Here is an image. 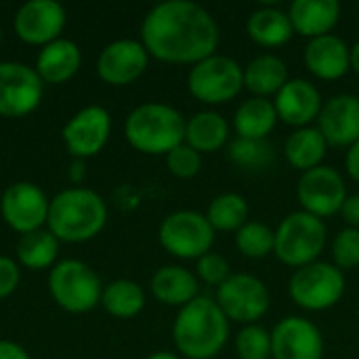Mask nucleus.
<instances>
[{
  "mask_svg": "<svg viewBox=\"0 0 359 359\" xmlns=\"http://www.w3.org/2000/svg\"><path fill=\"white\" fill-rule=\"evenodd\" d=\"M219 40L217 19L191 0L160 2L141 23V44L162 63L196 65L217 53Z\"/></svg>",
  "mask_w": 359,
  "mask_h": 359,
  "instance_id": "f257e3e1",
  "label": "nucleus"
},
{
  "mask_svg": "<svg viewBox=\"0 0 359 359\" xmlns=\"http://www.w3.org/2000/svg\"><path fill=\"white\" fill-rule=\"evenodd\" d=\"M172 341L185 359L217 358L229 341V320L208 297L181 307L172 324Z\"/></svg>",
  "mask_w": 359,
  "mask_h": 359,
  "instance_id": "f03ea898",
  "label": "nucleus"
},
{
  "mask_svg": "<svg viewBox=\"0 0 359 359\" xmlns=\"http://www.w3.org/2000/svg\"><path fill=\"white\" fill-rule=\"evenodd\" d=\"M107 223L103 198L86 187H67L59 191L48 206V231L67 244H82L97 238Z\"/></svg>",
  "mask_w": 359,
  "mask_h": 359,
  "instance_id": "7ed1b4c3",
  "label": "nucleus"
},
{
  "mask_svg": "<svg viewBox=\"0 0 359 359\" xmlns=\"http://www.w3.org/2000/svg\"><path fill=\"white\" fill-rule=\"evenodd\" d=\"M185 118L166 103H143L135 107L124 122L128 145L145 156H166L185 143Z\"/></svg>",
  "mask_w": 359,
  "mask_h": 359,
  "instance_id": "20e7f679",
  "label": "nucleus"
},
{
  "mask_svg": "<svg viewBox=\"0 0 359 359\" xmlns=\"http://www.w3.org/2000/svg\"><path fill=\"white\" fill-rule=\"evenodd\" d=\"M328 227L324 219H318L305 210L290 212L276 229L273 255L288 267L301 269L320 259L326 248Z\"/></svg>",
  "mask_w": 359,
  "mask_h": 359,
  "instance_id": "39448f33",
  "label": "nucleus"
},
{
  "mask_svg": "<svg viewBox=\"0 0 359 359\" xmlns=\"http://www.w3.org/2000/svg\"><path fill=\"white\" fill-rule=\"evenodd\" d=\"M48 290L53 301L67 313H88L101 305L103 284L86 263L65 259L50 269Z\"/></svg>",
  "mask_w": 359,
  "mask_h": 359,
  "instance_id": "423d86ee",
  "label": "nucleus"
},
{
  "mask_svg": "<svg viewBox=\"0 0 359 359\" xmlns=\"http://www.w3.org/2000/svg\"><path fill=\"white\" fill-rule=\"evenodd\" d=\"M187 88L204 105H223L233 101L244 88V67L225 55H210L191 65Z\"/></svg>",
  "mask_w": 359,
  "mask_h": 359,
  "instance_id": "0eeeda50",
  "label": "nucleus"
},
{
  "mask_svg": "<svg viewBox=\"0 0 359 359\" xmlns=\"http://www.w3.org/2000/svg\"><path fill=\"white\" fill-rule=\"evenodd\" d=\"M215 233L217 231L210 227L206 215L196 210H177L160 223L158 240L168 255L181 261H198L212 250Z\"/></svg>",
  "mask_w": 359,
  "mask_h": 359,
  "instance_id": "6e6552de",
  "label": "nucleus"
},
{
  "mask_svg": "<svg viewBox=\"0 0 359 359\" xmlns=\"http://www.w3.org/2000/svg\"><path fill=\"white\" fill-rule=\"evenodd\" d=\"M345 286V276L334 263L316 261L292 273L288 292L301 309L326 311L343 299Z\"/></svg>",
  "mask_w": 359,
  "mask_h": 359,
  "instance_id": "1a4fd4ad",
  "label": "nucleus"
},
{
  "mask_svg": "<svg viewBox=\"0 0 359 359\" xmlns=\"http://www.w3.org/2000/svg\"><path fill=\"white\" fill-rule=\"evenodd\" d=\"M217 305L229 322L257 324L269 311V290L263 280L250 273H231L217 288Z\"/></svg>",
  "mask_w": 359,
  "mask_h": 359,
  "instance_id": "9d476101",
  "label": "nucleus"
},
{
  "mask_svg": "<svg viewBox=\"0 0 359 359\" xmlns=\"http://www.w3.org/2000/svg\"><path fill=\"white\" fill-rule=\"evenodd\" d=\"M347 196L349 194L343 175L326 164L303 172L297 185V198L301 210L318 219H326L341 212Z\"/></svg>",
  "mask_w": 359,
  "mask_h": 359,
  "instance_id": "9b49d317",
  "label": "nucleus"
},
{
  "mask_svg": "<svg viewBox=\"0 0 359 359\" xmlns=\"http://www.w3.org/2000/svg\"><path fill=\"white\" fill-rule=\"evenodd\" d=\"M44 95V82L34 67L19 61H0V116L23 118L32 114Z\"/></svg>",
  "mask_w": 359,
  "mask_h": 359,
  "instance_id": "f8f14e48",
  "label": "nucleus"
},
{
  "mask_svg": "<svg viewBox=\"0 0 359 359\" xmlns=\"http://www.w3.org/2000/svg\"><path fill=\"white\" fill-rule=\"evenodd\" d=\"M48 206L50 200L38 185L29 181H17L4 189L0 200V215L13 231L25 236L46 225Z\"/></svg>",
  "mask_w": 359,
  "mask_h": 359,
  "instance_id": "ddd939ff",
  "label": "nucleus"
},
{
  "mask_svg": "<svg viewBox=\"0 0 359 359\" xmlns=\"http://www.w3.org/2000/svg\"><path fill=\"white\" fill-rule=\"evenodd\" d=\"M111 133V116L101 105H86L63 126V143L76 160L97 156Z\"/></svg>",
  "mask_w": 359,
  "mask_h": 359,
  "instance_id": "4468645a",
  "label": "nucleus"
},
{
  "mask_svg": "<svg viewBox=\"0 0 359 359\" xmlns=\"http://www.w3.org/2000/svg\"><path fill=\"white\" fill-rule=\"evenodd\" d=\"M67 13L57 0H29L15 15V34L34 46H46L61 38Z\"/></svg>",
  "mask_w": 359,
  "mask_h": 359,
  "instance_id": "2eb2a0df",
  "label": "nucleus"
},
{
  "mask_svg": "<svg viewBox=\"0 0 359 359\" xmlns=\"http://www.w3.org/2000/svg\"><path fill=\"white\" fill-rule=\"evenodd\" d=\"M149 63V53L141 40L122 38L109 42L97 59V74L109 86H126L139 80Z\"/></svg>",
  "mask_w": 359,
  "mask_h": 359,
  "instance_id": "dca6fc26",
  "label": "nucleus"
},
{
  "mask_svg": "<svg viewBox=\"0 0 359 359\" xmlns=\"http://www.w3.org/2000/svg\"><path fill=\"white\" fill-rule=\"evenodd\" d=\"M324 337L320 328L299 316H288L271 330V359H322Z\"/></svg>",
  "mask_w": 359,
  "mask_h": 359,
  "instance_id": "f3484780",
  "label": "nucleus"
},
{
  "mask_svg": "<svg viewBox=\"0 0 359 359\" xmlns=\"http://www.w3.org/2000/svg\"><path fill=\"white\" fill-rule=\"evenodd\" d=\"M318 130L328 145L351 147L359 141V97L341 93L324 101L318 116Z\"/></svg>",
  "mask_w": 359,
  "mask_h": 359,
  "instance_id": "a211bd4d",
  "label": "nucleus"
},
{
  "mask_svg": "<svg viewBox=\"0 0 359 359\" xmlns=\"http://www.w3.org/2000/svg\"><path fill=\"white\" fill-rule=\"evenodd\" d=\"M278 118L294 128L311 126V122H318V116L322 111L324 99L316 84H311L305 78H290L282 90L273 99Z\"/></svg>",
  "mask_w": 359,
  "mask_h": 359,
  "instance_id": "6ab92c4d",
  "label": "nucleus"
},
{
  "mask_svg": "<svg viewBox=\"0 0 359 359\" xmlns=\"http://www.w3.org/2000/svg\"><path fill=\"white\" fill-rule=\"evenodd\" d=\"M303 61L316 78L339 80L351 72V46L334 34L320 36L307 42Z\"/></svg>",
  "mask_w": 359,
  "mask_h": 359,
  "instance_id": "aec40b11",
  "label": "nucleus"
},
{
  "mask_svg": "<svg viewBox=\"0 0 359 359\" xmlns=\"http://www.w3.org/2000/svg\"><path fill=\"white\" fill-rule=\"evenodd\" d=\"M294 34L313 40L328 36L341 19V4L337 0H294L288 8Z\"/></svg>",
  "mask_w": 359,
  "mask_h": 359,
  "instance_id": "412c9836",
  "label": "nucleus"
},
{
  "mask_svg": "<svg viewBox=\"0 0 359 359\" xmlns=\"http://www.w3.org/2000/svg\"><path fill=\"white\" fill-rule=\"evenodd\" d=\"M82 65V50L74 40L59 38L40 48L36 57V74L44 84H63L72 80Z\"/></svg>",
  "mask_w": 359,
  "mask_h": 359,
  "instance_id": "4be33fe9",
  "label": "nucleus"
},
{
  "mask_svg": "<svg viewBox=\"0 0 359 359\" xmlns=\"http://www.w3.org/2000/svg\"><path fill=\"white\" fill-rule=\"evenodd\" d=\"M198 278L189 269L181 265H164L160 267L149 282L151 294L168 307H185L194 299H198Z\"/></svg>",
  "mask_w": 359,
  "mask_h": 359,
  "instance_id": "5701e85b",
  "label": "nucleus"
},
{
  "mask_svg": "<svg viewBox=\"0 0 359 359\" xmlns=\"http://www.w3.org/2000/svg\"><path fill=\"white\" fill-rule=\"evenodd\" d=\"M288 80V65L273 53H263L244 67V88L252 93V97H276Z\"/></svg>",
  "mask_w": 359,
  "mask_h": 359,
  "instance_id": "b1692460",
  "label": "nucleus"
},
{
  "mask_svg": "<svg viewBox=\"0 0 359 359\" xmlns=\"http://www.w3.org/2000/svg\"><path fill=\"white\" fill-rule=\"evenodd\" d=\"M280 118L271 99L250 97L240 103L233 114V130L238 139L267 141V137L276 130Z\"/></svg>",
  "mask_w": 359,
  "mask_h": 359,
  "instance_id": "393cba45",
  "label": "nucleus"
},
{
  "mask_svg": "<svg viewBox=\"0 0 359 359\" xmlns=\"http://www.w3.org/2000/svg\"><path fill=\"white\" fill-rule=\"evenodd\" d=\"M246 34L255 44L263 48H278L292 38L294 29L286 11L276 6H261L250 13L246 21Z\"/></svg>",
  "mask_w": 359,
  "mask_h": 359,
  "instance_id": "a878e982",
  "label": "nucleus"
},
{
  "mask_svg": "<svg viewBox=\"0 0 359 359\" xmlns=\"http://www.w3.org/2000/svg\"><path fill=\"white\" fill-rule=\"evenodd\" d=\"M227 139L229 124L219 111L204 109L185 122V143L198 154H215L225 147Z\"/></svg>",
  "mask_w": 359,
  "mask_h": 359,
  "instance_id": "bb28decb",
  "label": "nucleus"
},
{
  "mask_svg": "<svg viewBox=\"0 0 359 359\" xmlns=\"http://www.w3.org/2000/svg\"><path fill=\"white\" fill-rule=\"evenodd\" d=\"M326 149H328V143L324 135L318 130V126L297 128L284 143V156L288 164L301 172L322 166L326 158Z\"/></svg>",
  "mask_w": 359,
  "mask_h": 359,
  "instance_id": "cd10ccee",
  "label": "nucleus"
},
{
  "mask_svg": "<svg viewBox=\"0 0 359 359\" xmlns=\"http://www.w3.org/2000/svg\"><path fill=\"white\" fill-rule=\"evenodd\" d=\"M15 255H17V263L25 269L32 271H42L48 267L53 269L59 257V240L48 229H38L19 238Z\"/></svg>",
  "mask_w": 359,
  "mask_h": 359,
  "instance_id": "c85d7f7f",
  "label": "nucleus"
},
{
  "mask_svg": "<svg viewBox=\"0 0 359 359\" xmlns=\"http://www.w3.org/2000/svg\"><path fill=\"white\" fill-rule=\"evenodd\" d=\"M101 307L116 320H130L145 307V292L133 280H114L103 286Z\"/></svg>",
  "mask_w": 359,
  "mask_h": 359,
  "instance_id": "c756f323",
  "label": "nucleus"
},
{
  "mask_svg": "<svg viewBox=\"0 0 359 359\" xmlns=\"http://www.w3.org/2000/svg\"><path fill=\"white\" fill-rule=\"evenodd\" d=\"M248 202L236 191L219 194L206 210V219L215 231H238L248 223Z\"/></svg>",
  "mask_w": 359,
  "mask_h": 359,
  "instance_id": "7c9ffc66",
  "label": "nucleus"
},
{
  "mask_svg": "<svg viewBox=\"0 0 359 359\" xmlns=\"http://www.w3.org/2000/svg\"><path fill=\"white\" fill-rule=\"evenodd\" d=\"M236 248L248 259H265L276 250V231L261 221H248L236 231Z\"/></svg>",
  "mask_w": 359,
  "mask_h": 359,
  "instance_id": "2f4dec72",
  "label": "nucleus"
},
{
  "mask_svg": "<svg viewBox=\"0 0 359 359\" xmlns=\"http://www.w3.org/2000/svg\"><path fill=\"white\" fill-rule=\"evenodd\" d=\"M229 158L244 170H263L271 164L273 154L267 141H252V139H236L229 145Z\"/></svg>",
  "mask_w": 359,
  "mask_h": 359,
  "instance_id": "473e14b6",
  "label": "nucleus"
},
{
  "mask_svg": "<svg viewBox=\"0 0 359 359\" xmlns=\"http://www.w3.org/2000/svg\"><path fill=\"white\" fill-rule=\"evenodd\" d=\"M238 359H271V332L259 324H248L236 334Z\"/></svg>",
  "mask_w": 359,
  "mask_h": 359,
  "instance_id": "72a5a7b5",
  "label": "nucleus"
},
{
  "mask_svg": "<svg viewBox=\"0 0 359 359\" xmlns=\"http://www.w3.org/2000/svg\"><path fill=\"white\" fill-rule=\"evenodd\" d=\"M332 259L341 271L359 267V229L345 227L332 240Z\"/></svg>",
  "mask_w": 359,
  "mask_h": 359,
  "instance_id": "f704fd0d",
  "label": "nucleus"
},
{
  "mask_svg": "<svg viewBox=\"0 0 359 359\" xmlns=\"http://www.w3.org/2000/svg\"><path fill=\"white\" fill-rule=\"evenodd\" d=\"M166 168L177 179H194L202 170V154H198L187 143H181L170 154H166Z\"/></svg>",
  "mask_w": 359,
  "mask_h": 359,
  "instance_id": "c9c22d12",
  "label": "nucleus"
},
{
  "mask_svg": "<svg viewBox=\"0 0 359 359\" xmlns=\"http://www.w3.org/2000/svg\"><path fill=\"white\" fill-rule=\"evenodd\" d=\"M229 276H231V269H229L227 259L212 250L196 261V278L204 282L206 286L219 288L225 280H229Z\"/></svg>",
  "mask_w": 359,
  "mask_h": 359,
  "instance_id": "e433bc0d",
  "label": "nucleus"
},
{
  "mask_svg": "<svg viewBox=\"0 0 359 359\" xmlns=\"http://www.w3.org/2000/svg\"><path fill=\"white\" fill-rule=\"evenodd\" d=\"M21 280V269L19 263L11 257H2L0 255V299L11 297Z\"/></svg>",
  "mask_w": 359,
  "mask_h": 359,
  "instance_id": "4c0bfd02",
  "label": "nucleus"
},
{
  "mask_svg": "<svg viewBox=\"0 0 359 359\" xmlns=\"http://www.w3.org/2000/svg\"><path fill=\"white\" fill-rule=\"evenodd\" d=\"M341 217L347 223V227L359 229V194L347 196V200L341 208Z\"/></svg>",
  "mask_w": 359,
  "mask_h": 359,
  "instance_id": "58836bf2",
  "label": "nucleus"
},
{
  "mask_svg": "<svg viewBox=\"0 0 359 359\" xmlns=\"http://www.w3.org/2000/svg\"><path fill=\"white\" fill-rule=\"evenodd\" d=\"M0 359H29V353L13 341H0Z\"/></svg>",
  "mask_w": 359,
  "mask_h": 359,
  "instance_id": "ea45409f",
  "label": "nucleus"
},
{
  "mask_svg": "<svg viewBox=\"0 0 359 359\" xmlns=\"http://www.w3.org/2000/svg\"><path fill=\"white\" fill-rule=\"evenodd\" d=\"M345 168H347V175L359 183V141L353 143L347 151V158H345Z\"/></svg>",
  "mask_w": 359,
  "mask_h": 359,
  "instance_id": "a19ab883",
  "label": "nucleus"
},
{
  "mask_svg": "<svg viewBox=\"0 0 359 359\" xmlns=\"http://www.w3.org/2000/svg\"><path fill=\"white\" fill-rule=\"evenodd\" d=\"M86 170H84V160H74L72 168H69V181L74 183V187H78V183H82Z\"/></svg>",
  "mask_w": 359,
  "mask_h": 359,
  "instance_id": "79ce46f5",
  "label": "nucleus"
},
{
  "mask_svg": "<svg viewBox=\"0 0 359 359\" xmlns=\"http://www.w3.org/2000/svg\"><path fill=\"white\" fill-rule=\"evenodd\" d=\"M351 72L359 76V40L351 46Z\"/></svg>",
  "mask_w": 359,
  "mask_h": 359,
  "instance_id": "37998d69",
  "label": "nucleus"
},
{
  "mask_svg": "<svg viewBox=\"0 0 359 359\" xmlns=\"http://www.w3.org/2000/svg\"><path fill=\"white\" fill-rule=\"evenodd\" d=\"M147 359H183L177 353H170V351H158V353H151Z\"/></svg>",
  "mask_w": 359,
  "mask_h": 359,
  "instance_id": "c03bdc74",
  "label": "nucleus"
},
{
  "mask_svg": "<svg viewBox=\"0 0 359 359\" xmlns=\"http://www.w3.org/2000/svg\"><path fill=\"white\" fill-rule=\"evenodd\" d=\"M0 40H2V27H0Z\"/></svg>",
  "mask_w": 359,
  "mask_h": 359,
  "instance_id": "a18cd8bd",
  "label": "nucleus"
}]
</instances>
